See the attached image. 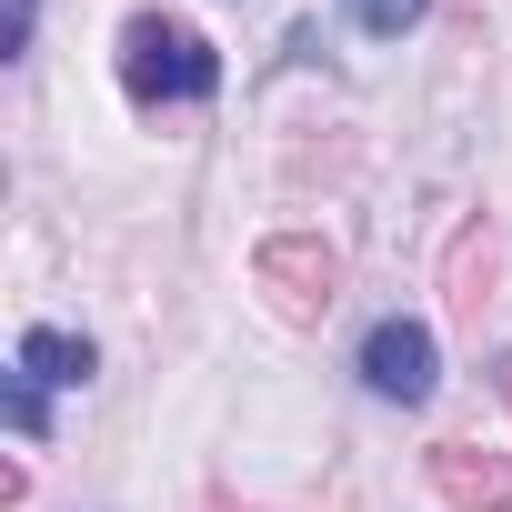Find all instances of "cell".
<instances>
[{"label": "cell", "mask_w": 512, "mask_h": 512, "mask_svg": "<svg viewBox=\"0 0 512 512\" xmlns=\"http://www.w3.org/2000/svg\"><path fill=\"white\" fill-rule=\"evenodd\" d=\"M121 91H131V101H211V91H221V61H211V41H201L191 21L141 11V21L121 31Z\"/></svg>", "instance_id": "6da1fadb"}, {"label": "cell", "mask_w": 512, "mask_h": 512, "mask_svg": "<svg viewBox=\"0 0 512 512\" xmlns=\"http://www.w3.org/2000/svg\"><path fill=\"white\" fill-rule=\"evenodd\" d=\"M251 282L272 292V312H282V322H322V312L342 302V251H332V241H312V231H282V241L251 251Z\"/></svg>", "instance_id": "7a4b0ae2"}, {"label": "cell", "mask_w": 512, "mask_h": 512, "mask_svg": "<svg viewBox=\"0 0 512 512\" xmlns=\"http://www.w3.org/2000/svg\"><path fill=\"white\" fill-rule=\"evenodd\" d=\"M432 372H442V362H432V332H422V322H402V312L372 322V342H362V382H372L382 402H432Z\"/></svg>", "instance_id": "3957f363"}, {"label": "cell", "mask_w": 512, "mask_h": 512, "mask_svg": "<svg viewBox=\"0 0 512 512\" xmlns=\"http://www.w3.org/2000/svg\"><path fill=\"white\" fill-rule=\"evenodd\" d=\"M432 492H442V512H512V452L432 442Z\"/></svg>", "instance_id": "277c9868"}, {"label": "cell", "mask_w": 512, "mask_h": 512, "mask_svg": "<svg viewBox=\"0 0 512 512\" xmlns=\"http://www.w3.org/2000/svg\"><path fill=\"white\" fill-rule=\"evenodd\" d=\"M492 262H502V241L472 221L462 241H452V282H442V302L462 312V322H482V292H492Z\"/></svg>", "instance_id": "5b68a950"}, {"label": "cell", "mask_w": 512, "mask_h": 512, "mask_svg": "<svg viewBox=\"0 0 512 512\" xmlns=\"http://www.w3.org/2000/svg\"><path fill=\"white\" fill-rule=\"evenodd\" d=\"M21 372H31V382H91V342L61 332V322H31V332H21Z\"/></svg>", "instance_id": "8992f818"}, {"label": "cell", "mask_w": 512, "mask_h": 512, "mask_svg": "<svg viewBox=\"0 0 512 512\" xmlns=\"http://www.w3.org/2000/svg\"><path fill=\"white\" fill-rule=\"evenodd\" d=\"M422 11H432V0H352V21H362L372 41H402V31H412Z\"/></svg>", "instance_id": "52a82bcc"}, {"label": "cell", "mask_w": 512, "mask_h": 512, "mask_svg": "<svg viewBox=\"0 0 512 512\" xmlns=\"http://www.w3.org/2000/svg\"><path fill=\"white\" fill-rule=\"evenodd\" d=\"M11 422H21V432H31V442H41V432H51V412H41V382H31V372H11Z\"/></svg>", "instance_id": "ba28073f"}, {"label": "cell", "mask_w": 512, "mask_h": 512, "mask_svg": "<svg viewBox=\"0 0 512 512\" xmlns=\"http://www.w3.org/2000/svg\"><path fill=\"white\" fill-rule=\"evenodd\" d=\"M31 21H41V0H11V31H0V41H11V51H31Z\"/></svg>", "instance_id": "9c48e42d"}, {"label": "cell", "mask_w": 512, "mask_h": 512, "mask_svg": "<svg viewBox=\"0 0 512 512\" xmlns=\"http://www.w3.org/2000/svg\"><path fill=\"white\" fill-rule=\"evenodd\" d=\"M502 402H512V352H502Z\"/></svg>", "instance_id": "30bf717a"}, {"label": "cell", "mask_w": 512, "mask_h": 512, "mask_svg": "<svg viewBox=\"0 0 512 512\" xmlns=\"http://www.w3.org/2000/svg\"><path fill=\"white\" fill-rule=\"evenodd\" d=\"M211 512H231V502H211Z\"/></svg>", "instance_id": "8fae6325"}]
</instances>
